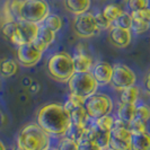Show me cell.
Masks as SVG:
<instances>
[{
  "label": "cell",
  "instance_id": "d6986e66",
  "mask_svg": "<svg viewBox=\"0 0 150 150\" xmlns=\"http://www.w3.org/2000/svg\"><path fill=\"white\" fill-rule=\"evenodd\" d=\"M135 117V106L134 104H123L120 103L117 107V119L123 121L127 125Z\"/></svg>",
  "mask_w": 150,
  "mask_h": 150
},
{
  "label": "cell",
  "instance_id": "d4e9b609",
  "mask_svg": "<svg viewBox=\"0 0 150 150\" xmlns=\"http://www.w3.org/2000/svg\"><path fill=\"white\" fill-rule=\"evenodd\" d=\"M131 25H132V15H131V13H128V11H123L112 23V26L125 28V30H130L131 28Z\"/></svg>",
  "mask_w": 150,
  "mask_h": 150
},
{
  "label": "cell",
  "instance_id": "f35d334b",
  "mask_svg": "<svg viewBox=\"0 0 150 150\" xmlns=\"http://www.w3.org/2000/svg\"><path fill=\"white\" fill-rule=\"evenodd\" d=\"M46 150H59V149H58L57 147H50L49 149H46Z\"/></svg>",
  "mask_w": 150,
  "mask_h": 150
},
{
  "label": "cell",
  "instance_id": "4dcf8cb0",
  "mask_svg": "<svg viewBox=\"0 0 150 150\" xmlns=\"http://www.w3.org/2000/svg\"><path fill=\"white\" fill-rule=\"evenodd\" d=\"M96 18V23H97V27L99 30H110L112 27V22H110L105 16L103 15V13H97L95 15Z\"/></svg>",
  "mask_w": 150,
  "mask_h": 150
},
{
  "label": "cell",
  "instance_id": "1f68e13d",
  "mask_svg": "<svg viewBox=\"0 0 150 150\" xmlns=\"http://www.w3.org/2000/svg\"><path fill=\"white\" fill-rule=\"evenodd\" d=\"M146 123L147 122L140 120L138 117H134V120L128 124V129L131 132H142V131L147 130L146 129Z\"/></svg>",
  "mask_w": 150,
  "mask_h": 150
},
{
  "label": "cell",
  "instance_id": "e575fe53",
  "mask_svg": "<svg viewBox=\"0 0 150 150\" xmlns=\"http://www.w3.org/2000/svg\"><path fill=\"white\" fill-rule=\"evenodd\" d=\"M143 87H144V90L150 95V72L146 76V78L143 80Z\"/></svg>",
  "mask_w": 150,
  "mask_h": 150
},
{
  "label": "cell",
  "instance_id": "7c38bea8",
  "mask_svg": "<svg viewBox=\"0 0 150 150\" xmlns=\"http://www.w3.org/2000/svg\"><path fill=\"white\" fill-rule=\"evenodd\" d=\"M108 40L114 46L120 47V49H124L131 43L132 33L130 30L112 26L110 28V33H108Z\"/></svg>",
  "mask_w": 150,
  "mask_h": 150
},
{
  "label": "cell",
  "instance_id": "60d3db41",
  "mask_svg": "<svg viewBox=\"0 0 150 150\" xmlns=\"http://www.w3.org/2000/svg\"><path fill=\"white\" fill-rule=\"evenodd\" d=\"M105 150H113V149H111V148H106Z\"/></svg>",
  "mask_w": 150,
  "mask_h": 150
},
{
  "label": "cell",
  "instance_id": "ba28073f",
  "mask_svg": "<svg viewBox=\"0 0 150 150\" xmlns=\"http://www.w3.org/2000/svg\"><path fill=\"white\" fill-rule=\"evenodd\" d=\"M135 81H137L135 74L128 66L122 63H116L113 66V74L110 83L113 88L121 91L135 85Z\"/></svg>",
  "mask_w": 150,
  "mask_h": 150
},
{
  "label": "cell",
  "instance_id": "7402d4cb",
  "mask_svg": "<svg viewBox=\"0 0 150 150\" xmlns=\"http://www.w3.org/2000/svg\"><path fill=\"white\" fill-rule=\"evenodd\" d=\"M93 123L95 125V138H94V141L97 143L98 146L102 148V149L105 150L106 148H108V144H110V137H111V131H105V130H102L99 129L95 124V122L93 120Z\"/></svg>",
  "mask_w": 150,
  "mask_h": 150
},
{
  "label": "cell",
  "instance_id": "2e32d148",
  "mask_svg": "<svg viewBox=\"0 0 150 150\" xmlns=\"http://www.w3.org/2000/svg\"><path fill=\"white\" fill-rule=\"evenodd\" d=\"M131 150H150V132H131Z\"/></svg>",
  "mask_w": 150,
  "mask_h": 150
},
{
  "label": "cell",
  "instance_id": "7a4b0ae2",
  "mask_svg": "<svg viewBox=\"0 0 150 150\" xmlns=\"http://www.w3.org/2000/svg\"><path fill=\"white\" fill-rule=\"evenodd\" d=\"M17 146L24 150H46L51 147V135L38 123H30L19 132Z\"/></svg>",
  "mask_w": 150,
  "mask_h": 150
},
{
  "label": "cell",
  "instance_id": "277c9868",
  "mask_svg": "<svg viewBox=\"0 0 150 150\" xmlns=\"http://www.w3.org/2000/svg\"><path fill=\"white\" fill-rule=\"evenodd\" d=\"M69 90L70 94L81 100H86L91 95H94L98 88V83L93 74L88 72H75L69 79Z\"/></svg>",
  "mask_w": 150,
  "mask_h": 150
},
{
  "label": "cell",
  "instance_id": "ac0fdd59",
  "mask_svg": "<svg viewBox=\"0 0 150 150\" xmlns=\"http://www.w3.org/2000/svg\"><path fill=\"white\" fill-rule=\"evenodd\" d=\"M91 6V0H64V7L72 15L87 13Z\"/></svg>",
  "mask_w": 150,
  "mask_h": 150
},
{
  "label": "cell",
  "instance_id": "8d00e7d4",
  "mask_svg": "<svg viewBox=\"0 0 150 150\" xmlns=\"http://www.w3.org/2000/svg\"><path fill=\"white\" fill-rule=\"evenodd\" d=\"M0 150H6V147H5V144L1 140H0Z\"/></svg>",
  "mask_w": 150,
  "mask_h": 150
},
{
  "label": "cell",
  "instance_id": "30bf717a",
  "mask_svg": "<svg viewBox=\"0 0 150 150\" xmlns=\"http://www.w3.org/2000/svg\"><path fill=\"white\" fill-rule=\"evenodd\" d=\"M43 52H41L33 42L25 43L17 49V59L23 67H33L41 60Z\"/></svg>",
  "mask_w": 150,
  "mask_h": 150
},
{
  "label": "cell",
  "instance_id": "f1b7e54d",
  "mask_svg": "<svg viewBox=\"0 0 150 150\" xmlns=\"http://www.w3.org/2000/svg\"><path fill=\"white\" fill-rule=\"evenodd\" d=\"M150 28V24L143 22L141 19H138V18H133L132 17V25H131V33H134L137 35H140L146 33L147 30Z\"/></svg>",
  "mask_w": 150,
  "mask_h": 150
},
{
  "label": "cell",
  "instance_id": "3957f363",
  "mask_svg": "<svg viewBox=\"0 0 150 150\" xmlns=\"http://www.w3.org/2000/svg\"><path fill=\"white\" fill-rule=\"evenodd\" d=\"M46 68L49 75L53 79L61 83H68L69 79L75 74L72 55L67 52L55 53L52 57H50Z\"/></svg>",
  "mask_w": 150,
  "mask_h": 150
},
{
  "label": "cell",
  "instance_id": "ffe728a7",
  "mask_svg": "<svg viewBox=\"0 0 150 150\" xmlns=\"http://www.w3.org/2000/svg\"><path fill=\"white\" fill-rule=\"evenodd\" d=\"M139 93H140V89L135 85L121 90L120 103H123V104H135V102L139 99Z\"/></svg>",
  "mask_w": 150,
  "mask_h": 150
},
{
  "label": "cell",
  "instance_id": "8fae6325",
  "mask_svg": "<svg viewBox=\"0 0 150 150\" xmlns=\"http://www.w3.org/2000/svg\"><path fill=\"white\" fill-rule=\"evenodd\" d=\"M131 131L128 127L112 128L108 148L113 150H131Z\"/></svg>",
  "mask_w": 150,
  "mask_h": 150
},
{
  "label": "cell",
  "instance_id": "cb8c5ba5",
  "mask_svg": "<svg viewBox=\"0 0 150 150\" xmlns=\"http://www.w3.org/2000/svg\"><path fill=\"white\" fill-rule=\"evenodd\" d=\"M124 10L120 7V6H117V5H114V4H110V5H107L105 6V8L103 9V15L105 16L106 18L110 21V22H114L119 16L123 13Z\"/></svg>",
  "mask_w": 150,
  "mask_h": 150
},
{
  "label": "cell",
  "instance_id": "e0dca14e",
  "mask_svg": "<svg viewBox=\"0 0 150 150\" xmlns=\"http://www.w3.org/2000/svg\"><path fill=\"white\" fill-rule=\"evenodd\" d=\"M75 72H88L93 68V59L87 53L85 52H76L72 57Z\"/></svg>",
  "mask_w": 150,
  "mask_h": 150
},
{
  "label": "cell",
  "instance_id": "b9f144b4",
  "mask_svg": "<svg viewBox=\"0 0 150 150\" xmlns=\"http://www.w3.org/2000/svg\"><path fill=\"white\" fill-rule=\"evenodd\" d=\"M25 1H35V0H25Z\"/></svg>",
  "mask_w": 150,
  "mask_h": 150
},
{
  "label": "cell",
  "instance_id": "83f0119b",
  "mask_svg": "<svg viewBox=\"0 0 150 150\" xmlns=\"http://www.w3.org/2000/svg\"><path fill=\"white\" fill-rule=\"evenodd\" d=\"M114 121H115V119L111 116L110 114H107V115H103L96 120H94V122L99 129L105 130V131H111L113 128V124H114Z\"/></svg>",
  "mask_w": 150,
  "mask_h": 150
},
{
  "label": "cell",
  "instance_id": "9a60e30c",
  "mask_svg": "<svg viewBox=\"0 0 150 150\" xmlns=\"http://www.w3.org/2000/svg\"><path fill=\"white\" fill-rule=\"evenodd\" d=\"M69 116H70L71 124L75 127H79V128H86L89 124V121L91 120L83 105H79L70 110Z\"/></svg>",
  "mask_w": 150,
  "mask_h": 150
},
{
  "label": "cell",
  "instance_id": "4fadbf2b",
  "mask_svg": "<svg viewBox=\"0 0 150 150\" xmlns=\"http://www.w3.org/2000/svg\"><path fill=\"white\" fill-rule=\"evenodd\" d=\"M55 40V32L50 30L49 27L44 26L43 24H38V30L36 38L33 41V43L41 52H44L45 50L52 44Z\"/></svg>",
  "mask_w": 150,
  "mask_h": 150
},
{
  "label": "cell",
  "instance_id": "8992f818",
  "mask_svg": "<svg viewBox=\"0 0 150 150\" xmlns=\"http://www.w3.org/2000/svg\"><path fill=\"white\" fill-rule=\"evenodd\" d=\"M83 106L90 119L96 120L103 115L111 114L113 111V100L105 94L95 93L85 100Z\"/></svg>",
  "mask_w": 150,
  "mask_h": 150
},
{
  "label": "cell",
  "instance_id": "d6a6232c",
  "mask_svg": "<svg viewBox=\"0 0 150 150\" xmlns=\"http://www.w3.org/2000/svg\"><path fill=\"white\" fill-rule=\"evenodd\" d=\"M131 15L133 18H138V19H141L143 22L150 24V7L144 8L142 10H139L135 13H131Z\"/></svg>",
  "mask_w": 150,
  "mask_h": 150
},
{
  "label": "cell",
  "instance_id": "5bb4252c",
  "mask_svg": "<svg viewBox=\"0 0 150 150\" xmlns=\"http://www.w3.org/2000/svg\"><path fill=\"white\" fill-rule=\"evenodd\" d=\"M90 72L93 74L98 85H103V86L108 85L111 83V78H112L113 66H111L107 62L100 61V62L96 63L95 66H93Z\"/></svg>",
  "mask_w": 150,
  "mask_h": 150
},
{
  "label": "cell",
  "instance_id": "74e56055",
  "mask_svg": "<svg viewBox=\"0 0 150 150\" xmlns=\"http://www.w3.org/2000/svg\"><path fill=\"white\" fill-rule=\"evenodd\" d=\"M4 124V115L0 113V125H2Z\"/></svg>",
  "mask_w": 150,
  "mask_h": 150
},
{
  "label": "cell",
  "instance_id": "603a6c76",
  "mask_svg": "<svg viewBox=\"0 0 150 150\" xmlns=\"http://www.w3.org/2000/svg\"><path fill=\"white\" fill-rule=\"evenodd\" d=\"M41 24L57 33L62 28V18L57 14H49Z\"/></svg>",
  "mask_w": 150,
  "mask_h": 150
},
{
  "label": "cell",
  "instance_id": "f546056e",
  "mask_svg": "<svg viewBox=\"0 0 150 150\" xmlns=\"http://www.w3.org/2000/svg\"><path fill=\"white\" fill-rule=\"evenodd\" d=\"M130 13H135L149 7V0H125Z\"/></svg>",
  "mask_w": 150,
  "mask_h": 150
},
{
  "label": "cell",
  "instance_id": "52a82bcc",
  "mask_svg": "<svg viewBox=\"0 0 150 150\" xmlns=\"http://www.w3.org/2000/svg\"><path fill=\"white\" fill-rule=\"evenodd\" d=\"M74 30H75L76 35L81 38H91L100 32L97 27L95 15L89 11L83 13L81 15L75 16Z\"/></svg>",
  "mask_w": 150,
  "mask_h": 150
},
{
  "label": "cell",
  "instance_id": "836d02e7",
  "mask_svg": "<svg viewBox=\"0 0 150 150\" xmlns=\"http://www.w3.org/2000/svg\"><path fill=\"white\" fill-rule=\"evenodd\" d=\"M78 146H79V150H104L95 141H91V140H83L78 142Z\"/></svg>",
  "mask_w": 150,
  "mask_h": 150
},
{
  "label": "cell",
  "instance_id": "d590c367",
  "mask_svg": "<svg viewBox=\"0 0 150 150\" xmlns=\"http://www.w3.org/2000/svg\"><path fill=\"white\" fill-rule=\"evenodd\" d=\"M30 89L32 93H36L40 90V85H38L36 81H30Z\"/></svg>",
  "mask_w": 150,
  "mask_h": 150
},
{
  "label": "cell",
  "instance_id": "6da1fadb",
  "mask_svg": "<svg viewBox=\"0 0 150 150\" xmlns=\"http://www.w3.org/2000/svg\"><path fill=\"white\" fill-rule=\"evenodd\" d=\"M36 123L47 134L52 137H64L71 125L69 112L60 104H47L38 113Z\"/></svg>",
  "mask_w": 150,
  "mask_h": 150
},
{
  "label": "cell",
  "instance_id": "5b68a950",
  "mask_svg": "<svg viewBox=\"0 0 150 150\" xmlns=\"http://www.w3.org/2000/svg\"><path fill=\"white\" fill-rule=\"evenodd\" d=\"M50 14L49 4L45 0H35V1H23L18 21L41 24L44 18Z\"/></svg>",
  "mask_w": 150,
  "mask_h": 150
},
{
  "label": "cell",
  "instance_id": "ab89813d",
  "mask_svg": "<svg viewBox=\"0 0 150 150\" xmlns=\"http://www.w3.org/2000/svg\"><path fill=\"white\" fill-rule=\"evenodd\" d=\"M15 150H24V149H23V148H21V147H18V146H17V148H16Z\"/></svg>",
  "mask_w": 150,
  "mask_h": 150
},
{
  "label": "cell",
  "instance_id": "4316f807",
  "mask_svg": "<svg viewBox=\"0 0 150 150\" xmlns=\"http://www.w3.org/2000/svg\"><path fill=\"white\" fill-rule=\"evenodd\" d=\"M57 148L59 150H79V146H78L77 141L72 140L71 138H69L67 135H64V137H61L59 139Z\"/></svg>",
  "mask_w": 150,
  "mask_h": 150
},
{
  "label": "cell",
  "instance_id": "44dd1931",
  "mask_svg": "<svg viewBox=\"0 0 150 150\" xmlns=\"http://www.w3.org/2000/svg\"><path fill=\"white\" fill-rule=\"evenodd\" d=\"M17 62L13 59H6L0 62V75L4 78H9L13 77L17 72Z\"/></svg>",
  "mask_w": 150,
  "mask_h": 150
},
{
  "label": "cell",
  "instance_id": "9c48e42d",
  "mask_svg": "<svg viewBox=\"0 0 150 150\" xmlns=\"http://www.w3.org/2000/svg\"><path fill=\"white\" fill-rule=\"evenodd\" d=\"M38 30V24L25 22V21H17V28L15 34L10 38V42L13 44L19 45L33 42Z\"/></svg>",
  "mask_w": 150,
  "mask_h": 150
},
{
  "label": "cell",
  "instance_id": "484cf974",
  "mask_svg": "<svg viewBox=\"0 0 150 150\" xmlns=\"http://www.w3.org/2000/svg\"><path fill=\"white\" fill-rule=\"evenodd\" d=\"M135 117L147 122L150 120V106L144 104L142 102H139V99L135 102Z\"/></svg>",
  "mask_w": 150,
  "mask_h": 150
}]
</instances>
